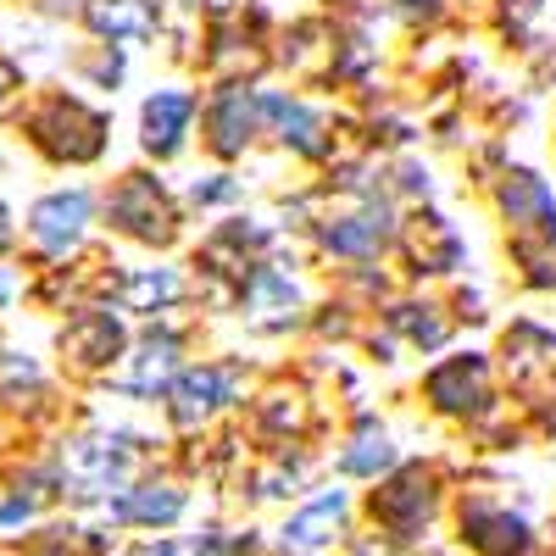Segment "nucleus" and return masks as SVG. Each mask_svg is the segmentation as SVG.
<instances>
[{
  "mask_svg": "<svg viewBox=\"0 0 556 556\" xmlns=\"http://www.w3.org/2000/svg\"><path fill=\"white\" fill-rule=\"evenodd\" d=\"M267 112L278 117V128H285V146H295V151H323V139H317V117L306 112V106H295V101H267Z\"/></svg>",
  "mask_w": 556,
  "mask_h": 556,
  "instance_id": "16",
  "label": "nucleus"
},
{
  "mask_svg": "<svg viewBox=\"0 0 556 556\" xmlns=\"http://www.w3.org/2000/svg\"><path fill=\"white\" fill-rule=\"evenodd\" d=\"M112 217L128 228V235H139V240H167L173 235V206L162 195V184L139 178V173L112 195Z\"/></svg>",
  "mask_w": 556,
  "mask_h": 556,
  "instance_id": "2",
  "label": "nucleus"
},
{
  "mask_svg": "<svg viewBox=\"0 0 556 556\" xmlns=\"http://www.w3.org/2000/svg\"><path fill=\"white\" fill-rule=\"evenodd\" d=\"M173 367H178V340L173 334H151L146 345H139V356H134V367L117 379L128 395H156L167 379H173Z\"/></svg>",
  "mask_w": 556,
  "mask_h": 556,
  "instance_id": "10",
  "label": "nucleus"
},
{
  "mask_svg": "<svg viewBox=\"0 0 556 556\" xmlns=\"http://www.w3.org/2000/svg\"><path fill=\"white\" fill-rule=\"evenodd\" d=\"M323 240H329V251H340V256H374L390 240V212L367 206V212H356L345 223H329V228H323Z\"/></svg>",
  "mask_w": 556,
  "mask_h": 556,
  "instance_id": "9",
  "label": "nucleus"
},
{
  "mask_svg": "<svg viewBox=\"0 0 556 556\" xmlns=\"http://www.w3.org/2000/svg\"><path fill=\"white\" fill-rule=\"evenodd\" d=\"M17 89H23V73H17L12 62H0V117L17 106Z\"/></svg>",
  "mask_w": 556,
  "mask_h": 556,
  "instance_id": "21",
  "label": "nucleus"
},
{
  "mask_svg": "<svg viewBox=\"0 0 556 556\" xmlns=\"http://www.w3.org/2000/svg\"><path fill=\"white\" fill-rule=\"evenodd\" d=\"M34 134H39V146L51 151V156L89 162V156L101 151V134H106V123H101L96 112H84L78 101H51V106H45V117L34 123Z\"/></svg>",
  "mask_w": 556,
  "mask_h": 556,
  "instance_id": "1",
  "label": "nucleus"
},
{
  "mask_svg": "<svg viewBox=\"0 0 556 556\" xmlns=\"http://www.w3.org/2000/svg\"><path fill=\"white\" fill-rule=\"evenodd\" d=\"M395 323H401V329H406L417 345H440V340H445V323L429 317V312H424V317H412V306H406V312H395Z\"/></svg>",
  "mask_w": 556,
  "mask_h": 556,
  "instance_id": "20",
  "label": "nucleus"
},
{
  "mask_svg": "<svg viewBox=\"0 0 556 556\" xmlns=\"http://www.w3.org/2000/svg\"><path fill=\"white\" fill-rule=\"evenodd\" d=\"M228 390H235V379L223 374V367H195V374H184L173 384V417L178 424H195V417H206L217 401H228Z\"/></svg>",
  "mask_w": 556,
  "mask_h": 556,
  "instance_id": "11",
  "label": "nucleus"
},
{
  "mask_svg": "<svg viewBox=\"0 0 556 556\" xmlns=\"http://www.w3.org/2000/svg\"><path fill=\"white\" fill-rule=\"evenodd\" d=\"M173 290H178V278H173L167 267H156V273H139L134 285H128V295H123V301H128L134 312H151V306H162Z\"/></svg>",
  "mask_w": 556,
  "mask_h": 556,
  "instance_id": "18",
  "label": "nucleus"
},
{
  "mask_svg": "<svg viewBox=\"0 0 556 556\" xmlns=\"http://www.w3.org/2000/svg\"><path fill=\"white\" fill-rule=\"evenodd\" d=\"M89 17H96V28L112 34V39H139V34H146V23H139V17L123 7V0H112V7H96Z\"/></svg>",
  "mask_w": 556,
  "mask_h": 556,
  "instance_id": "19",
  "label": "nucleus"
},
{
  "mask_svg": "<svg viewBox=\"0 0 556 556\" xmlns=\"http://www.w3.org/2000/svg\"><path fill=\"white\" fill-rule=\"evenodd\" d=\"M212 7H217V12H223V7H235V0H212Z\"/></svg>",
  "mask_w": 556,
  "mask_h": 556,
  "instance_id": "24",
  "label": "nucleus"
},
{
  "mask_svg": "<svg viewBox=\"0 0 556 556\" xmlns=\"http://www.w3.org/2000/svg\"><path fill=\"white\" fill-rule=\"evenodd\" d=\"M223 195H235V184H195V201H223Z\"/></svg>",
  "mask_w": 556,
  "mask_h": 556,
  "instance_id": "22",
  "label": "nucleus"
},
{
  "mask_svg": "<svg viewBox=\"0 0 556 556\" xmlns=\"http://www.w3.org/2000/svg\"><path fill=\"white\" fill-rule=\"evenodd\" d=\"M62 345H67V356L78 367H106L123 351V329H117V317H106V312H84V317L67 323Z\"/></svg>",
  "mask_w": 556,
  "mask_h": 556,
  "instance_id": "5",
  "label": "nucleus"
},
{
  "mask_svg": "<svg viewBox=\"0 0 556 556\" xmlns=\"http://www.w3.org/2000/svg\"><path fill=\"white\" fill-rule=\"evenodd\" d=\"M128 462H134V451H128V440H78V445H67V473L96 495V490H117L123 479H128Z\"/></svg>",
  "mask_w": 556,
  "mask_h": 556,
  "instance_id": "3",
  "label": "nucleus"
},
{
  "mask_svg": "<svg viewBox=\"0 0 556 556\" xmlns=\"http://www.w3.org/2000/svg\"><path fill=\"white\" fill-rule=\"evenodd\" d=\"M212 128H217V151H223V156L245 151V139H251V128H256V106H251L245 89H223V101H217V112H212Z\"/></svg>",
  "mask_w": 556,
  "mask_h": 556,
  "instance_id": "15",
  "label": "nucleus"
},
{
  "mask_svg": "<svg viewBox=\"0 0 556 556\" xmlns=\"http://www.w3.org/2000/svg\"><path fill=\"white\" fill-rule=\"evenodd\" d=\"M34 556H62V551H34Z\"/></svg>",
  "mask_w": 556,
  "mask_h": 556,
  "instance_id": "25",
  "label": "nucleus"
},
{
  "mask_svg": "<svg viewBox=\"0 0 556 556\" xmlns=\"http://www.w3.org/2000/svg\"><path fill=\"white\" fill-rule=\"evenodd\" d=\"M184 513V495L173 484H146V490H128L123 501H112V518L123 523H173Z\"/></svg>",
  "mask_w": 556,
  "mask_h": 556,
  "instance_id": "14",
  "label": "nucleus"
},
{
  "mask_svg": "<svg viewBox=\"0 0 556 556\" xmlns=\"http://www.w3.org/2000/svg\"><path fill=\"white\" fill-rule=\"evenodd\" d=\"M390 462H395V451H390V440H384V434H362V440H356V451H345V456H340V468H345V473H356V479H374V473H384V468H390Z\"/></svg>",
  "mask_w": 556,
  "mask_h": 556,
  "instance_id": "17",
  "label": "nucleus"
},
{
  "mask_svg": "<svg viewBox=\"0 0 556 556\" xmlns=\"http://www.w3.org/2000/svg\"><path fill=\"white\" fill-rule=\"evenodd\" d=\"M379 518L401 534H412L417 523L429 518V479L424 473H401L384 495H379Z\"/></svg>",
  "mask_w": 556,
  "mask_h": 556,
  "instance_id": "12",
  "label": "nucleus"
},
{
  "mask_svg": "<svg viewBox=\"0 0 556 556\" xmlns=\"http://www.w3.org/2000/svg\"><path fill=\"white\" fill-rule=\"evenodd\" d=\"M84 223H89V195L84 190H62V195H45L28 217L34 228V240L45 251H67L78 235H84Z\"/></svg>",
  "mask_w": 556,
  "mask_h": 556,
  "instance_id": "4",
  "label": "nucleus"
},
{
  "mask_svg": "<svg viewBox=\"0 0 556 556\" xmlns=\"http://www.w3.org/2000/svg\"><path fill=\"white\" fill-rule=\"evenodd\" d=\"M429 395L440 412H468L484 401V362L479 356H462V362H445L429 374Z\"/></svg>",
  "mask_w": 556,
  "mask_h": 556,
  "instance_id": "8",
  "label": "nucleus"
},
{
  "mask_svg": "<svg viewBox=\"0 0 556 556\" xmlns=\"http://www.w3.org/2000/svg\"><path fill=\"white\" fill-rule=\"evenodd\" d=\"M190 112H195L190 96H178V89H156V96L146 101V146H151L156 156H173V151L184 146Z\"/></svg>",
  "mask_w": 556,
  "mask_h": 556,
  "instance_id": "7",
  "label": "nucleus"
},
{
  "mask_svg": "<svg viewBox=\"0 0 556 556\" xmlns=\"http://www.w3.org/2000/svg\"><path fill=\"white\" fill-rule=\"evenodd\" d=\"M462 529L484 556H523L529 551V529L513 513H495V506H468L462 513Z\"/></svg>",
  "mask_w": 556,
  "mask_h": 556,
  "instance_id": "6",
  "label": "nucleus"
},
{
  "mask_svg": "<svg viewBox=\"0 0 556 556\" xmlns=\"http://www.w3.org/2000/svg\"><path fill=\"white\" fill-rule=\"evenodd\" d=\"M7 240H12V235H7V212H0V245H7Z\"/></svg>",
  "mask_w": 556,
  "mask_h": 556,
  "instance_id": "23",
  "label": "nucleus"
},
{
  "mask_svg": "<svg viewBox=\"0 0 556 556\" xmlns=\"http://www.w3.org/2000/svg\"><path fill=\"white\" fill-rule=\"evenodd\" d=\"M340 513H345V495L340 490H329V495H317L301 518H290V529H285V545H295V551H317V545H329L334 540V523H340Z\"/></svg>",
  "mask_w": 556,
  "mask_h": 556,
  "instance_id": "13",
  "label": "nucleus"
}]
</instances>
